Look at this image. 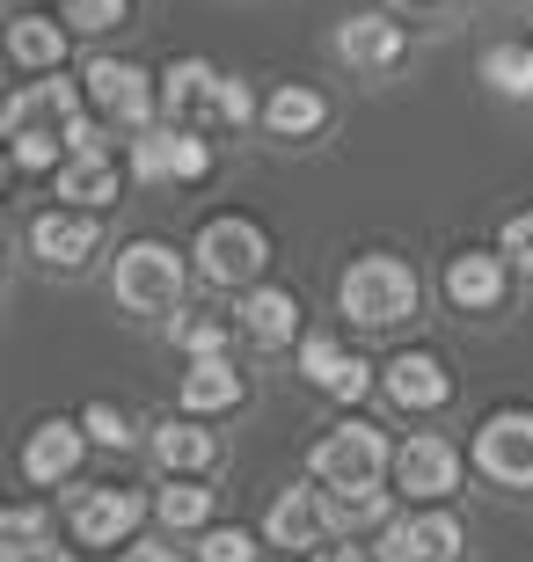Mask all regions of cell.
<instances>
[{
    "mask_svg": "<svg viewBox=\"0 0 533 562\" xmlns=\"http://www.w3.org/2000/svg\"><path fill=\"white\" fill-rule=\"evenodd\" d=\"M190 256H198V278H206V285L248 292V285H264L270 234L256 227V220H242V212H220V220H206V227H198Z\"/></svg>",
    "mask_w": 533,
    "mask_h": 562,
    "instance_id": "obj_4",
    "label": "cell"
},
{
    "mask_svg": "<svg viewBox=\"0 0 533 562\" xmlns=\"http://www.w3.org/2000/svg\"><path fill=\"white\" fill-rule=\"evenodd\" d=\"M322 562H380L373 548H358V541H336V548H322Z\"/></svg>",
    "mask_w": 533,
    "mask_h": 562,
    "instance_id": "obj_39",
    "label": "cell"
},
{
    "mask_svg": "<svg viewBox=\"0 0 533 562\" xmlns=\"http://www.w3.org/2000/svg\"><path fill=\"white\" fill-rule=\"evenodd\" d=\"M132 176L140 183H206L212 176V139L190 125H154L132 139Z\"/></svg>",
    "mask_w": 533,
    "mask_h": 562,
    "instance_id": "obj_8",
    "label": "cell"
},
{
    "mask_svg": "<svg viewBox=\"0 0 533 562\" xmlns=\"http://www.w3.org/2000/svg\"><path fill=\"white\" fill-rule=\"evenodd\" d=\"M88 110L103 117V125H118V132H154V110H162V81L146 74V66H132V59H88Z\"/></svg>",
    "mask_w": 533,
    "mask_h": 562,
    "instance_id": "obj_6",
    "label": "cell"
},
{
    "mask_svg": "<svg viewBox=\"0 0 533 562\" xmlns=\"http://www.w3.org/2000/svg\"><path fill=\"white\" fill-rule=\"evenodd\" d=\"M154 519H162L168 533H206L212 526V490L198 475H168L162 490H154Z\"/></svg>",
    "mask_w": 533,
    "mask_h": 562,
    "instance_id": "obj_25",
    "label": "cell"
},
{
    "mask_svg": "<svg viewBox=\"0 0 533 562\" xmlns=\"http://www.w3.org/2000/svg\"><path fill=\"white\" fill-rule=\"evenodd\" d=\"M270 562H300V555H270Z\"/></svg>",
    "mask_w": 533,
    "mask_h": 562,
    "instance_id": "obj_41",
    "label": "cell"
},
{
    "mask_svg": "<svg viewBox=\"0 0 533 562\" xmlns=\"http://www.w3.org/2000/svg\"><path fill=\"white\" fill-rule=\"evenodd\" d=\"M248 117H256V95H248V81H234V74H226L220 95H212V125H234V132H242Z\"/></svg>",
    "mask_w": 533,
    "mask_h": 562,
    "instance_id": "obj_33",
    "label": "cell"
},
{
    "mask_svg": "<svg viewBox=\"0 0 533 562\" xmlns=\"http://www.w3.org/2000/svg\"><path fill=\"white\" fill-rule=\"evenodd\" d=\"M118 161L110 154H66V168H59V205H81V212H103V205H118Z\"/></svg>",
    "mask_w": 533,
    "mask_h": 562,
    "instance_id": "obj_23",
    "label": "cell"
},
{
    "mask_svg": "<svg viewBox=\"0 0 533 562\" xmlns=\"http://www.w3.org/2000/svg\"><path fill=\"white\" fill-rule=\"evenodd\" d=\"M154 460H162V475L206 482L220 468V438L206 431V417H168V424H154Z\"/></svg>",
    "mask_w": 533,
    "mask_h": 562,
    "instance_id": "obj_19",
    "label": "cell"
},
{
    "mask_svg": "<svg viewBox=\"0 0 533 562\" xmlns=\"http://www.w3.org/2000/svg\"><path fill=\"white\" fill-rule=\"evenodd\" d=\"M380 387H388L395 409H417V417L453 402V373H446V358H438V351H402L388 366V380H380Z\"/></svg>",
    "mask_w": 533,
    "mask_h": 562,
    "instance_id": "obj_16",
    "label": "cell"
},
{
    "mask_svg": "<svg viewBox=\"0 0 533 562\" xmlns=\"http://www.w3.org/2000/svg\"><path fill=\"white\" fill-rule=\"evenodd\" d=\"M118 562H184V555H176L168 541H132V548H124Z\"/></svg>",
    "mask_w": 533,
    "mask_h": 562,
    "instance_id": "obj_37",
    "label": "cell"
},
{
    "mask_svg": "<svg viewBox=\"0 0 533 562\" xmlns=\"http://www.w3.org/2000/svg\"><path fill=\"white\" fill-rule=\"evenodd\" d=\"M8 59H15L22 74H59V59H66V22H52V15H15V22H8Z\"/></svg>",
    "mask_w": 533,
    "mask_h": 562,
    "instance_id": "obj_24",
    "label": "cell"
},
{
    "mask_svg": "<svg viewBox=\"0 0 533 562\" xmlns=\"http://www.w3.org/2000/svg\"><path fill=\"white\" fill-rule=\"evenodd\" d=\"M322 125H329V95L308 88V81H286L264 103V132H270V139H314Z\"/></svg>",
    "mask_w": 533,
    "mask_h": 562,
    "instance_id": "obj_22",
    "label": "cell"
},
{
    "mask_svg": "<svg viewBox=\"0 0 533 562\" xmlns=\"http://www.w3.org/2000/svg\"><path fill=\"white\" fill-rule=\"evenodd\" d=\"M81 453H88L81 424H74V417H44L37 431H30V446H22V475L37 482V490H59V482H74Z\"/></svg>",
    "mask_w": 533,
    "mask_h": 562,
    "instance_id": "obj_14",
    "label": "cell"
},
{
    "mask_svg": "<svg viewBox=\"0 0 533 562\" xmlns=\"http://www.w3.org/2000/svg\"><path fill=\"white\" fill-rule=\"evenodd\" d=\"M154 512V504L140 497V490H118V482H103V490H81L74 497V541H88V548H132V533H140V519Z\"/></svg>",
    "mask_w": 533,
    "mask_h": 562,
    "instance_id": "obj_12",
    "label": "cell"
},
{
    "mask_svg": "<svg viewBox=\"0 0 533 562\" xmlns=\"http://www.w3.org/2000/svg\"><path fill=\"white\" fill-rule=\"evenodd\" d=\"M198 562H256V533L248 526H206L198 533Z\"/></svg>",
    "mask_w": 533,
    "mask_h": 562,
    "instance_id": "obj_30",
    "label": "cell"
},
{
    "mask_svg": "<svg viewBox=\"0 0 533 562\" xmlns=\"http://www.w3.org/2000/svg\"><path fill=\"white\" fill-rule=\"evenodd\" d=\"M460 548H468V526L453 519L446 504H410V512H395L373 533V555L380 562H453Z\"/></svg>",
    "mask_w": 533,
    "mask_h": 562,
    "instance_id": "obj_7",
    "label": "cell"
},
{
    "mask_svg": "<svg viewBox=\"0 0 533 562\" xmlns=\"http://www.w3.org/2000/svg\"><path fill=\"white\" fill-rule=\"evenodd\" d=\"M329 519H336V533L344 541H358V533H380V526L395 519V490H329Z\"/></svg>",
    "mask_w": 533,
    "mask_h": 562,
    "instance_id": "obj_26",
    "label": "cell"
},
{
    "mask_svg": "<svg viewBox=\"0 0 533 562\" xmlns=\"http://www.w3.org/2000/svg\"><path fill=\"white\" fill-rule=\"evenodd\" d=\"M329 533H336V519H329V490H314V482H292V490H278L264 512V541L286 548V555H308V548H322Z\"/></svg>",
    "mask_w": 533,
    "mask_h": 562,
    "instance_id": "obj_11",
    "label": "cell"
},
{
    "mask_svg": "<svg viewBox=\"0 0 533 562\" xmlns=\"http://www.w3.org/2000/svg\"><path fill=\"white\" fill-rule=\"evenodd\" d=\"M410 52V30L395 15H344L336 22V59H351L358 74H388Z\"/></svg>",
    "mask_w": 533,
    "mask_h": 562,
    "instance_id": "obj_15",
    "label": "cell"
},
{
    "mask_svg": "<svg viewBox=\"0 0 533 562\" xmlns=\"http://www.w3.org/2000/svg\"><path fill=\"white\" fill-rule=\"evenodd\" d=\"M497 249H504V263H512V271H526V278H533V212H512V220H504Z\"/></svg>",
    "mask_w": 533,
    "mask_h": 562,
    "instance_id": "obj_34",
    "label": "cell"
},
{
    "mask_svg": "<svg viewBox=\"0 0 533 562\" xmlns=\"http://www.w3.org/2000/svg\"><path fill=\"white\" fill-rule=\"evenodd\" d=\"M482 81L512 103H533V44H490L482 52Z\"/></svg>",
    "mask_w": 533,
    "mask_h": 562,
    "instance_id": "obj_27",
    "label": "cell"
},
{
    "mask_svg": "<svg viewBox=\"0 0 533 562\" xmlns=\"http://www.w3.org/2000/svg\"><path fill=\"white\" fill-rule=\"evenodd\" d=\"M395 15H438V8H446V0H388Z\"/></svg>",
    "mask_w": 533,
    "mask_h": 562,
    "instance_id": "obj_40",
    "label": "cell"
},
{
    "mask_svg": "<svg viewBox=\"0 0 533 562\" xmlns=\"http://www.w3.org/2000/svg\"><path fill=\"white\" fill-rule=\"evenodd\" d=\"M220 81H226V74H220L212 59H176V66L162 74V117H168V125H190V132H198V125L212 117V95H220Z\"/></svg>",
    "mask_w": 533,
    "mask_h": 562,
    "instance_id": "obj_18",
    "label": "cell"
},
{
    "mask_svg": "<svg viewBox=\"0 0 533 562\" xmlns=\"http://www.w3.org/2000/svg\"><path fill=\"white\" fill-rule=\"evenodd\" d=\"M0 562H74V555H59L52 541H0Z\"/></svg>",
    "mask_w": 533,
    "mask_h": 562,
    "instance_id": "obj_36",
    "label": "cell"
},
{
    "mask_svg": "<svg viewBox=\"0 0 533 562\" xmlns=\"http://www.w3.org/2000/svg\"><path fill=\"white\" fill-rule=\"evenodd\" d=\"M351 366H358V358H351L329 329H308V336H300V373H308L314 387H329V395H336V387L351 380Z\"/></svg>",
    "mask_w": 533,
    "mask_h": 562,
    "instance_id": "obj_28",
    "label": "cell"
},
{
    "mask_svg": "<svg viewBox=\"0 0 533 562\" xmlns=\"http://www.w3.org/2000/svg\"><path fill=\"white\" fill-rule=\"evenodd\" d=\"M176 395H184V417H220V409H234L248 395V380L234 373V358H198Z\"/></svg>",
    "mask_w": 533,
    "mask_h": 562,
    "instance_id": "obj_21",
    "label": "cell"
},
{
    "mask_svg": "<svg viewBox=\"0 0 533 562\" xmlns=\"http://www.w3.org/2000/svg\"><path fill=\"white\" fill-rule=\"evenodd\" d=\"M475 468L504 490H533V409H497L475 431Z\"/></svg>",
    "mask_w": 533,
    "mask_h": 562,
    "instance_id": "obj_10",
    "label": "cell"
},
{
    "mask_svg": "<svg viewBox=\"0 0 533 562\" xmlns=\"http://www.w3.org/2000/svg\"><path fill=\"white\" fill-rule=\"evenodd\" d=\"M264 351H286L292 336H300V300H292L286 285H248L242 292V314H234Z\"/></svg>",
    "mask_w": 533,
    "mask_h": 562,
    "instance_id": "obj_20",
    "label": "cell"
},
{
    "mask_svg": "<svg viewBox=\"0 0 533 562\" xmlns=\"http://www.w3.org/2000/svg\"><path fill=\"white\" fill-rule=\"evenodd\" d=\"M176 344H184L190 366H198V358H226L234 329H226V322H176Z\"/></svg>",
    "mask_w": 533,
    "mask_h": 562,
    "instance_id": "obj_32",
    "label": "cell"
},
{
    "mask_svg": "<svg viewBox=\"0 0 533 562\" xmlns=\"http://www.w3.org/2000/svg\"><path fill=\"white\" fill-rule=\"evenodd\" d=\"M366 395H373V366L358 358V366H351V380L336 387V402H366Z\"/></svg>",
    "mask_w": 533,
    "mask_h": 562,
    "instance_id": "obj_38",
    "label": "cell"
},
{
    "mask_svg": "<svg viewBox=\"0 0 533 562\" xmlns=\"http://www.w3.org/2000/svg\"><path fill=\"white\" fill-rule=\"evenodd\" d=\"M81 431H88V446H110V453H124V446H132V417H124L118 402H88V409H81Z\"/></svg>",
    "mask_w": 533,
    "mask_h": 562,
    "instance_id": "obj_29",
    "label": "cell"
},
{
    "mask_svg": "<svg viewBox=\"0 0 533 562\" xmlns=\"http://www.w3.org/2000/svg\"><path fill=\"white\" fill-rule=\"evenodd\" d=\"M395 490L410 504H438L460 490V446L438 431H410L402 446H395Z\"/></svg>",
    "mask_w": 533,
    "mask_h": 562,
    "instance_id": "obj_9",
    "label": "cell"
},
{
    "mask_svg": "<svg viewBox=\"0 0 533 562\" xmlns=\"http://www.w3.org/2000/svg\"><path fill=\"white\" fill-rule=\"evenodd\" d=\"M424 285L402 256H358L344 278H336V307L358 322V329H395V322H410Z\"/></svg>",
    "mask_w": 533,
    "mask_h": 562,
    "instance_id": "obj_2",
    "label": "cell"
},
{
    "mask_svg": "<svg viewBox=\"0 0 533 562\" xmlns=\"http://www.w3.org/2000/svg\"><path fill=\"white\" fill-rule=\"evenodd\" d=\"M96 249H103V220L81 212V205H52V212L30 220V256L52 263V271H81Z\"/></svg>",
    "mask_w": 533,
    "mask_h": 562,
    "instance_id": "obj_13",
    "label": "cell"
},
{
    "mask_svg": "<svg viewBox=\"0 0 533 562\" xmlns=\"http://www.w3.org/2000/svg\"><path fill=\"white\" fill-rule=\"evenodd\" d=\"M110 285H118V307L124 314H176L190 292V263L168 241H124L118 249V271H110Z\"/></svg>",
    "mask_w": 533,
    "mask_h": 562,
    "instance_id": "obj_3",
    "label": "cell"
},
{
    "mask_svg": "<svg viewBox=\"0 0 533 562\" xmlns=\"http://www.w3.org/2000/svg\"><path fill=\"white\" fill-rule=\"evenodd\" d=\"M81 81H66V74H44V81L15 88L8 95V110H0V132H8V154H15L22 176H59L66 168V132H74V117H81Z\"/></svg>",
    "mask_w": 533,
    "mask_h": 562,
    "instance_id": "obj_1",
    "label": "cell"
},
{
    "mask_svg": "<svg viewBox=\"0 0 533 562\" xmlns=\"http://www.w3.org/2000/svg\"><path fill=\"white\" fill-rule=\"evenodd\" d=\"M380 475H395V446L380 424L366 417H351L336 424V431H322V446H314V482L322 490H380Z\"/></svg>",
    "mask_w": 533,
    "mask_h": 562,
    "instance_id": "obj_5",
    "label": "cell"
},
{
    "mask_svg": "<svg viewBox=\"0 0 533 562\" xmlns=\"http://www.w3.org/2000/svg\"><path fill=\"white\" fill-rule=\"evenodd\" d=\"M44 533V504H8V519H0V541H37Z\"/></svg>",
    "mask_w": 533,
    "mask_h": 562,
    "instance_id": "obj_35",
    "label": "cell"
},
{
    "mask_svg": "<svg viewBox=\"0 0 533 562\" xmlns=\"http://www.w3.org/2000/svg\"><path fill=\"white\" fill-rule=\"evenodd\" d=\"M132 15V0H66V30H118V22Z\"/></svg>",
    "mask_w": 533,
    "mask_h": 562,
    "instance_id": "obj_31",
    "label": "cell"
},
{
    "mask_svg": "<svg viewBox=\"0 0 533 562\" xmlns=\"http://www.w3.org/2000/svg\"><path fill=\"white\" fill-rule=\"evenodd\" d=\"M504 249H460V256H446V300L460 314H490L497 300H504Z\"/></svg>",
    "mask_w": 533,
    "mask_h": 562,
    "instance_id": "obj_17",
    "label": "cell"
}]
</instances>
